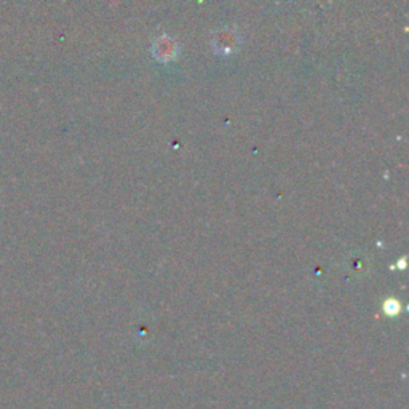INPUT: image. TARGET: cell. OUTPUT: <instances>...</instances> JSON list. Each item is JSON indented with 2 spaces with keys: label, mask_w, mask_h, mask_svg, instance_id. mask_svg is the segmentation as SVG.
I'll use <instances>...</instances> for the list:
<instances>
[{
  "label": "cell",
  "mask_w": 409,
  "mask_h": 409,
  "mask_svg": "<svg viewBox=\"0 0 409 409\" xmlns=\"http://www.w3.org/2000/svg\"><path fill=\"white\" fill-rule=\"evenodd\" d=\"M213 45H215L216 53L229 54L233 53V50L238 47V36L233 29H222L217 32L213 39Z\"/></svg>",
  "instance_id": "obj_1"
},
{
  "label": "cell",
  "mask_w": 409,
  "mask_h": 409,
  "mask_svg": "<svg viewBox=\"0 0 409 409\" xmlns=\"http://www.w3.org/2000/svg\"><path fill=\"white\" fill-rule=\"evenodd\" d=\"M152 53H154V56L159 59V61L168 63V61H171V59L176 58L178 47H176V43H174V40L170 39V37L163 36V37H159V39L154 42Z\"/></svg>",
  "instance_id": "obj_2"
}]
</instances>
